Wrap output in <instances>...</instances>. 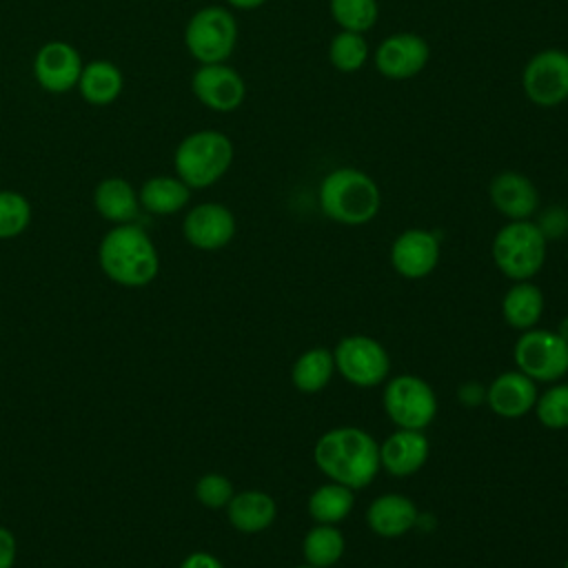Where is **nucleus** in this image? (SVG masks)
Masks as SVG:
<instances>
[{
    "label": "nucleus",
    "mask_w": 568,
    "mask_h": 568,
    "mask_svg": "<svg viewBox=\"0 0 568 568\" xmlns=\"http://www.w3.org/2000/svg\"><path fill=\"white\" fill-rule=\"evenodd\" d=\"M313 462L328 481L359 490L382 470L379 442L359 426H335L317 437Z\"/></svg>",
    "instance_id": "1"
},
{
    "label": "nucleus",
    "mask_w": 568,
    "mask_h": 568,
    "mask_svg": "<svg viewBox=\"0 0 568 568\" xmlns=\"http://www.w3.org/2000/svg\"><path fill=\"white\" fill-rule=\"evenodd\" d=\"M102 273L126 288L151 284L160 273V253L149 233L135 222L113 224L98 246Z\"/></svg>",
    "instance_id": "2"
},
{
    "label": "nucleus",
    "mask_w": 568,
    "mask_h": 568,
    "mask_svg": "<svg viewBox=\"0 0 568 568\" xmlns=\"http://www.w3.org/2000/svg\"><path fill=\"white\" fill-rule=\"evenodd\" d=\"M317 204L324 217L344 226H362L382 209L379 184L362 169L337 166L317 186Z\"/></svg>",
    "instance_id": "3"
},
{
    "label": "nucleus",
    "mask_w": 568,
    "mask_h": 568,
    "mask_svg": "<svg viewBox=\"0 0 568 568\" xmlns=\"http://www.w3.org/2000/svg\"><path fill=\"white\" fill-rule=\"evenodd\" d=\"M235 158L233 140L217 129H197L184 135L173 153L175 175L193 191L220 182Z\"/></svg>",
    "instance_id": "4"
},
{
    "label": "nucleus",
    "mask_w": 568,
    "mask_h": 568,
    "mask_svg": "<svg viewBox=\"0 0 568 568\" xmlns=\"http://www.w3.org/2000/svg\"><path fill=\"white\" fill-rule=\"evenodd\" d=\"M548 253V242L532 220H508L493 237L490 255L497 271L510 282L532 280Z\"/></svg>",
    "instance_id": "5"
},
{
    "label": "nucleus",
    "mask_w": 568,
    "mask_h": 568,
    "mask_svg": "<svg viewBox=\"0 0 568 568\" xmlns=\"http://www.w3.org/2000/svg\"><path fill=\"white\" fill-rule=\"evenodd\" d=\"M240 24L226 4L200 7L184 27V47L197 64L229 62L237 47Z\"/></svg>",
    "instance_id": "6"
},
{
    "label": "nucleus",
    "mask_w": 568,
    "mask_h": 568,
    "mask_svg": "<svg viewBox=\"0 0 568 568\" xmlns=\"http://www.w3.org/2000/svg\"><path fill=\"white\" fill-rule=\"evenodd\" d=\"M382 406L395 428L426 430L437 417V395L433 386L410 373H402L384 382Z\"/></svg>",
    "instance_id": "7"
},
{
    "label": "nucleus",
    "mask_w": 568,
    "mask_h": 568,
    "mask_svg": "<svg viewBox=\"0 0 568 568\" xmlns=\"http://www.w3.org/2000/svg\"><path fill=\"white\" fill-rule=\"evenodd\" d=\"M513 359L532 382L552 384L568 375V342L557 331L535 326L519 333Z\"/></svg>",
    "instance_id": "8"
},
{
    "label": "nucleus",
    "mask_w": 568,
    "mask_h": 568,
    "mask_svg": "<svg viewBox=\"0 0 568 568\" xmlns=\"http://www.w3.org/2000/svg\"><path fill=\"white\" fill-rule=\"evenodd\" d=\"M335 373L357 388H375L388 379L390 357L384 344L371 335H346L333 348Z\"/></svg>",
    "instance_id": "9"
},
{
    "label": "nucleus",
    "mask_w": 568,
    "mask_h": 568,
    "mask_svg": "<svg viewBox=\"0 0 568 568\" xmlns=\"http://www.w3.org/2000/svg\"><path fill=\"white\" fill-rule=\"evenodd\" d=\"M521 91L528 102L541 109L568 100V51L546 47L535 51L521 69Z\"/></svg>",
    "instance_id": "10"
},
{
    "label": "nucleus",
    "mask_w": 568,
    "mask_h": 568,
    "mask_svg": "<svg viewBox=\"0 0 568 568\" xmlns=\"http://www.w3.org/2000/svg\"><path fill=\"white\" fill-rule=\"evenodd\" d=\"M371 58L382 78L404 82L417 78L426 69L430 60V44L415 31H395L375 47Z\"/></svg>",
    "instance_id": "11"
},
{
    "label": "nucleus",
    "mask_w": 568,
    "mask_h": 568,
    "mask_svg": "<svg viewBox=\"0 0 568 568\" xmlns=\"http://www.w3.org/2000/svg\"><path fill=\"white\" fill-rule=\"evenodd\" d=\"M191 91L202 106L215 113H233L246 100V82L229 62L197 64L191 75Z\"/></svg>",
    "instance_id": "12"
},
{
    "label": "nucleus",
    "mask_w": 568,
    "mask_h": 568,
    "mask_svg": "<svg viewBox=\"0 0 568 568\" xmlns=\"http://www.w3.org/2000/svg\"><path fill=\"white\" fill-rule=\"evenodd\" d=\"M82 55L67 40H49L33 55V78L47 93H69L78 87L82 73Z\"/></svg>",
    "instance_id": "13"
},
{
    "label": "nucleus",
    "mask_w": 568,
    "mask_h": 568,
    "mask_svg": "<svg viewBox=\"0 0 568 568\" xmlns=\"http://www.w3.org/2000/svg\"><path fill=\"white\" fill-rule=\"evenodd\" d=\"M237 222L233 211L222 202H200L182 220L184 240L200 251H220L235 237Z\"/></svg>",
    "instance_id": "14"
},
{
    "label": "nucleus",
    "mask_w": 568,
    "mask_h": 568,
    "mask_svg": "<svg viewBox=\"0 0 568 568\" xmlns=\"http://www.w3.org/2000/svg\"><path fill=\"white\" fill-rule=\"evenodd\" d=\"M442 246L439 237L428 229H406L402 231L388 251L390 266L404 280H424L439 264Z\"/></svg>",
    "instance_id": "15"
},
{
    "label": "nucleus",
    "mask_w": 568,
    "mask_h": 568,
    "mask_svg": "<svg viewBox=\"0 0 568 568\" xmlns=\"http://www.w3.org/2000/svg\"><path fill=\"white\" fill-rule=\"evenodd\" d=\"M488 200L506 220H532L541 209L539 189L521 171H499L488 182Z\"/></svg>",
    "instance_id": "16"
},
{
    "label": "nucleus",
    "mask_w": 568,
    "mask_h": 568,
    "mask_svg": "<svg viewBox=\"0 0 568 568\" xmlns=\"http://www.w3.org/2000/svg\"><path fill=\"white\" fill-rule=\"evenodd\" d=\"M539 388L521 371H504L486 386L488 408L504 419H519L535 408Z\"/></svg>",
    "instance_id": "17"
},
{
    "label": "nucleus",
    "mask_w": 568,
    "mask_h": 568,
    "mask_svg": "<svg viewBox=\"0 0 568 568\" xmlns=\"http://www.w3.org/2000/svg\"><path fill=\"white\" fill-rule=\"evenodd\" d=\"M430 455V442L424 430L395 428L379 444V464L393 477H410L424 468Z\"/></svg>",
    "instance_id": "18"
},
{
    "label": "nucleus",
    "mask_w": 568,
    "mask_h": 568,
    "mask_svg": "<svg viewBox=\"0 0 568 568\" xmlns=\"http://www.w3.org/2000/svg\"><path fill=\"white\" fill-rule=\"evenodd\" d=\"M366 524L377 537L395 539L419 524V510L410 497L402 493H384L368 504Z\"/></svg>",
    "instance_id": "19"
},
{
    "label": "nucleus",
    "mask_w": 568,
    "mask_h": 568,
    "mask_svg": "<svg viewBox=\"0 0 568 568\" xmlns=\"http://www.w3.org/2000/svg\"><path fill=\"white\" fill-rule=\"evenodd\" d=\"M229 524L244 535H257L268 530L277 519V504L275 499L257 488L240 490L231 497L229 506L224 508Z\"/></svg>",
    "instance_id": "20"
},
{
    "label": "nucleus",
    "mask_w": 568,
    "mask_h": 568,
    "mask_svg": "<svg viewBox=\"0 0 568 568\" xmlns=\"http://www.w3.org/2000/svg\"><path fill=\"white\" fill-rule=\"evenodd\" d=\"M93 206L98 215L111 224H129L140 213V197L133 184L120 175L104 178L93 189Z\"/></svg>",
    "instance_id": "21"
},
{
    "label": "nucleus",
    "mask_w": 568,
    "mask_h": 568,
    "mask_svg": "<svg viewBox=\"0 0 568 568\" xmlns=\"http://www.w3.org/2000/svg\"><path fill=\"white\" fill-rule=\"evenodd\" d=\"M75 89L84 102L93 106H109L124 91V73L115 62L98 58L82 67Z\"/></svg>",
    "instance_id": "22"
},
{
    "label": "nucleus",
    "mask_w": 568,
    "mask_h": 568,
    "mask_svg": "<svg viewBox=\"0 0 568 568\" xmlns=\"http://www.w3.org/2000/svg\"><path fill=\"white\" fill-rule=\"evenodd\" d=\"M544 306V293L532 280L513 282L501 300V317L510 328L524 333L539 324Z\"/></svg>",
    "instance_id": "23"
},
{
    "label": "nucleus",
    "mask_w": 568,
    "mask_h": 568,
    "mask_svg": "<svg viewBox=\"0 0 568 568\" xmlns=\"http://www.w3.org/2000/svg\"><path fill=\"white\" fill-rule=\"evenodd\" d=\"M140 206L153 215H173L186 209L191 189L178 175H151L138 191Z\"/></svg>",
    "instance_id": "24"
},
{
    "label": "nucleus",
    "mask_w": 568,
    "mask_h": 568,
    "mask_svg": "<svg viewBox=\"0 0 568 568\" xmlns=\"http://www.w3.org/2000/svg\"><path fill=\"white\" fill-rule=\"evenodd\" d=\"M335 375V362L333 351L324 346H311L306 348L291 368V382L300 393L313 395L324 390Z\"/></svg>",
    "instance_id": "25"
},
{
    "label": "nucleus",
    "mask_w": 568,
    "mask_h": 568,
    "mask_svg": "<svg viewBox=\"0 0 568 568\" xmlns=\"http://www.w3.org/2000/svg\"><path fill=\"white\" fill-rule=\"evenodd\" d=\"M346 552V537L335 524H315L302 539L304 564L313 568H333Z\"/></svg>",
    "instance_id": "26"
},
{
    "label": "nucleus",
    "mask_w": 568,
    "mask_h": 568,
    "mask_svg": "<svg viewBox=\"0 0 568 568\" xmlns=\"http://www.w3.org/2000/svg\"><path fill=\"white\" fill-rule=\"evenodd\" d=\"M353 508H355V490L337 481H326L317 486L306 501V510L315 524L337 526L353 513Z\"/></svg>",
    "instance_id": "27"
},
{
    "label": "nucleus",
    "mask_w": 568,
    "mask_h": 568,
    "mask_svg": "<svg viewBox=\"0 0 568 568\" xmlns=\"http://www.w3.org/2000/svg\"><path fill=\"white\" fill-rule=\"evenodd\" d=\"M328 62L335 71L339 73H357L371 58V49L368 42L364 38V33H355V31H337L326 49Z\"/></svg>",
    "instance_id": "28"
},
{
    "label": "nucleus",
    "mask_w": 568,
    "mask_h": 568,
    "mask_svg": "<svg viewBox=\"0 0 568 568\" xmlns=\"http://www.w3.org/2000/svg\"><path fill=\"white\" fill-rule=\"evenodd\" d=\"M328 13L342 31L366 33L377 24V0H328Z\"/></svg>",
    "instance_id": "29"
},
{
    "label": "nucleus",
    "mask_w": 568,
    "mask_h": 568,
    "mask_svg": "<svg viewBox=\"0 0 568 568\" xmlns=\"http://www.w3.org/2000/svg\"><path fill=\"white\" fill-rule=\"evenodd\" d=\"M535 417L550 430L568 428V382H552L537 395Z\"/></svg>",
    "instance_id": "30"
},
{
    "label": "nucleus",
    "mask_w": 568,
    "mask_h": 568,
    "mask_svg": "<svg viewBox=\"0 0 568 568\" xmlns=\"http://www.w3.org/2000/svg\"><path fill=\"white\" fill-rule=\"evenodd\" d=\"M31 202L13 189H0V240L18 237L31 224Z\"/></svg>",
    "instance_id": "31"
},
{
    "label": "nucleus",
    "mask_w": 568,
    "mask_h": 568,
    "mask_svg": "<svg viewBox=\"0 0 568 568\" xmlns=\"http://www.w3.org/2000/svg\"><path fill=\"white\" fill-rule=\"evenodd\" d=\"M233 495V481L222 473H206L195 481V499L209 510L226 508Z\"/></svg>",
    "instance_id": "32"
},
{
    "label": "nucleus",
    "mask_w": 568,
    "mask_h": 568,
    "mask_svg": "<svg viewBox=\"0 0 568 568\" xmlns=\"http://www.w3.org/2000/svg\"><path fill=\"white\" fill-rule=\"evenodd\" d=\"M532 222L537 224V229L541 231L546 242L561 240L568 235V209L561 204H550V206L539 209L535 213Z\"/></svg>",
    "instance_id": "33"
},
{
    "label": "nucleus",
    "mask_w": 568,
    "mask_h": 568,
    "mask_svg": "<svg viewBox=\"0 0 568 568\" xmlns=\"http://www.w3.org/2000/svg\"><path fill=\"white\" fill-rule=\"evenodd\" d=\"M457 399L468 408L486 404V386L479 382H464L457 390Z\"/></svg>",
    "instance_id": "34"
},
{
    "label": "nucleus",
    "mask_w": 568,
    "mask_h": 568,
    "mask_svg": "<svg viewBox=\"0 0 568 568\" xmlns=\"http://www.w3.org/2000/svg\"><path fill=\"white\" fill-rule=\"evenodd\" d=\"M18 557V541L13 532L0 526V568H13Z\"/></svg>",
    "instance_id": "35"
},
{
    "label": "nucleus",
    "mask_w": 568,
    "mask_h": 568,
    "mask_svg": "<svg viewBox=\"0 0 568 568\" xmlns=\"http://www.w3.org/2000/svg\"><path fill=\"white\" fill-rule=\"evenodd\" d=\"M180 568H224V564L206 550H195L182 559Z\"/></svg>",
    "instance_id": "36"
},
{
    "label": "nucleus",
    "mask_w": 568,
    "mask_h": 568,
    "mask_svg": "<svg viewBox=\"0 0 568 568\" xmlns=\"http://www.w3.org/2000/svg\"><path fill=\"white\" fill-rule=\"evenodd\" d=\"M226 7L237 9V11H253L260 9L262 4H266V0H224Z\"/></svg>",
    "instance_id": "37"
},
{
    "label": "nucleus",
    "mask_w": 568,
    "mask_h": 568,
    "mask_svg": "<svg viewBox=\"0 0 568 568\" xmlns=\"http://www.w3.org/2000/svg\"><path fill=\"white\" fill-rule=\"evenodd\" d=\"M557 333H559V335H561V337H564V339H566V342H568V317H566V320H564V322H561V324H559V328H557Z\"/></svg>",
    "instance_id": "38"
},
{
    "label": "nucleus",
    "mask_w": 568,
    "mask_h": 568,
    "mask_svg": "<svg viewBox=\"0 0 568 568\" xmlns=\"http://www.w3.org/2000/svg\"><path fill=\"white\" fill-rule=\"evenodd\" d=\"M295 568H313V566H308V564H302V566H295Z\"/></svg>",
    "instance_id": "39"
},
{
    "label": "nucleus",
    "mask_w": 568,
    "mask_h": 568,
    "mask_svg": "<svg viewBox=\"0 0 568 568\" xmlns=\"http://www.w3.org/2000/svg\"><path fill=\"white\" fill-rule=\"evenodd\" d=\"M564 568H568V559H566V561H564Z\"/></svg>",
    "instance_id": "40"
}]
</instances>
